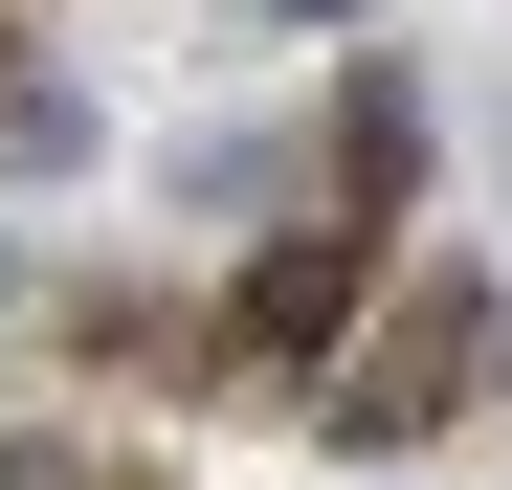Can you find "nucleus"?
Returning a JSON list of instances; mask_svg holds the SVG:
<instances>
[{
  "mask_svg": "<svg viewBox=\"0 0 512 490\" xmlns=\"http://www.w3.org/2000/svg\"><path fill=\"white\" fill-rule=\"evenodd\" d=\"M490 357H512V290H490V268H423V290L379 312V335L312 379V424H334V446H423V424H446V401H468Z\"/></svg>",
  "mask_w": 512,
  "mask_h": 490,
  "instance_id": "obj_1",
  "label": "nucleus"
},
{
  "mask_svg": "<svg viewBox=\"0 0 512 490\" xmlns=\"http://www.w3.org/2000/svg\"><path fill=\"white\" fill-rule=\"evenodd\" d=\"M357 290H379V223H290L268 268H245V312H223V335H245V357H312V379H334Z\"/></svg>",
  "mask_w": 512,
  "mask_h": 490,
  "instance_id": "obj_2",
  "label": "nucleus"
},
{
  "mask_svg": "<svg viewBox=\"0 0 512 490\" xmlns=\"http://www.w3.org/2000/svg\"><path fill=\"white\" fill-rule=\"evenodd\" d=\"M423 179V112H401V67H357V223Z\"/></svg>",
  "mask_w": 512,
  "mask_h": 490,
  "instance_id": "obj_3",
  "label": "nucleus"
}]
</instances>
